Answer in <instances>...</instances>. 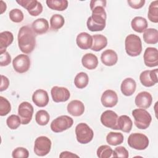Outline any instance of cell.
<instances>
[{
	"instance_id": "1",
	"label": "cell",
	"mask_w": 158,
	"mask_h": 158,
	"mask_svg": "<svg viewBox=\"0 0 158 158\" xmlns=\"http://www.w3.org/2000/svg\"><path fill=\"white\" fill-rule=\"evenodd\" d=\"M36 33L31 27H22L18 33V44L20 51L24 54L31 53L36 46Z\"/></svg>"
},
{
	"instance_id": "2",
	"label": "cell",
	"mask_w": 158,
	"mask_h": 158,
	"mask_svg": "<svg viewBox=\"0 0 158 158\" xmlns=\"http://www.w3.org/2000/svg\"><path fill=\"white\" fill-rule=\"evenodd\" d=\"M92 14L88 17L86 25L91 31H99L103 30L106 25V12L105 7L98 6L93 8Z\"/></svg>"
},
{
	"instance_id": "3",
	"label": "cell",
	"mask_w": 158,
	"mask_h": 158,
	"mask_svg": "<svg viewBox=\"0 0 158 158\" xmlns=\"http://www.w3.org/2000/svg\"><path fill=\"white\" fill-rule=\"evenodd\" d=\"M125 48L127 54L131 57L139 56L142 51V43L139 36L130 34L125 40Z\"/></svg>"
},
{
	"instance_id": "4",
	"label": "cell",
	"mask_w": 158,
	"mask_h": 158,
	"mask_svg": "<svg viewBox=\"0 0 158 158\" xmlns=\"http://www.w3.org/2000/svg\"><path fill=\"white\" fill-rule=\"evenodd\" d=\"M135 126L141 130L148 128L152 121L151 114L144 109H136L132 111Z\"/></svg>"
},
{
	"instance_id": "5",
	"label": "cell",
	"mask_w": 158,
	"mask_h": 158,
	"mask_svg": "<svg viewBox=\"0 0 158 158\" xmlns=\"http://www.w3.org/2000/svg\"><path fill=\"white\" fill-rule=\"evenodd\" d=\"M77 140L79 143H89L93 138L94 133L93 130L85 123H80L75 127Z\"/></svg>"
},
{
	"instance_id": "6",
	"label": "cell",
	"mask_w": 158,
	"mask_h": 158,
	"mask_svg": "<svg viewBox=\"0 0 158 158\" xmlns=\"http://www.w3.org/2000/svg\"><path fill=\"white\" fill-rule=\"evenodd\" d=\"M128 144L133 149L136 150H144L149 146V139L148 136L143 133H134L128 136Z\"/></svg>"
},
{
	"instance_id": "7",
	"label": "cell",
	"mask_w": 158,
	"mask_h": 158,
	"mask_svg": "<svg viewBox=\"0 0 158 158\" xmlns=\"http://www.w3.org/2000/svg\"><path fill=\"white\" fill-rule=\"evenodd\" d=\"M73 123V120L68 115L57 117L51 123V129L54 133L62 132L70 128Z\"/></svg>"
},
{
	"instance_id": "8",
	"label": "cell",
	"mask_w": 158,
	"mask_h": 158,
	"mask_svg": "<svg viewBox=\"0 0 158 158\" xmlns=\"http://www.w3.org/2000/svg\"><path fill=\"white\" fill-rule=\"evenodd\" d=\"M51 139L47 136H39L35 141L34 152L38 156H46L51 151Z\"/></svg>"
},
{
	"instance_id": "9",
	"label": "cell",
	"mask_w": 158,
	"mask_h": 158,
	"mask_svg": "<svg viewBox=\"0 0 158 158\" xmlns=\"http://www.w3.org/2000/svg\"><path fill=\"white\" fill-rule=\"evenodd\" d=\"M33 112V107L30 102L24 101L19 104L18 108V115L20 118L22 124L27 125L31 122Z\"/></svg>"
},
{
	"instance_id": "10",
	"label": "cell",
	"mask_w": 158,
	"mask_h": 158,
	"mask_svg": "<svg viewBox=\"0 0 158 158\" xmlns=\"http://www.w3.org/2000/svg\"><path fill=\"white\" fill-rule=\"evenodd\" d=\"M30 63V59L27 55L19 54L13 59L12 65L17 73H23L29 70Z\"/></svg>"
},
{
	"instance_id": "11",
	"label": "cell",
	"mask_w": 158,
	"mask_h": 158,
	"mask_svg": "<svg viewBox=\"0 0 158 158\" xmlns=\"http://www.w3.org/2000/svg\"><path fill=\"white\" fill-rule=\"evenodd\" d=\"M16 2L26 9L31 16H38L43 11V6L37 0H20Z\"/></svg>"
},
{
	"instance_id": "12",
	"label": "cell",
	"mask_w": 158,
	"mask_h": 158,
	"mask_svg": "<svg viewBox=\"0 0 158 158\" xmlns=\"http://www.w3.org/2000/svg\"><path fill=\"white\" fill-rule=\"evenodd\" d=\"M157 72V69L142 72L139 75V80L141 84L146 87H151L155 85L158 82Z\"/></svg>"
},
{
	"instance_id": "13",
	"label": "cell",
	"mask_w": 158,
	"mask_h": 158,
	"mask_svg": "<svg viewBox=\"0 0 158 158\" xmlns=\"http://www.w3.org/2000/svg\"><path fill=\"white\" fill-rule=\"evenodd\" d=\"M118 115L113 110H107L102 112L101 115V122L102 124L109 128L117 130V123Z\"/></svg>"
},
{
	"instance_id": "14",
	"label": "cell",
	"mask_w": 158,
	"mask_h": 158,
	"mask_svg": "<svg viewBox=\"0 0 158 158\" xmlns=\"http://www.w3.org/2000/svg\"><path fill=\"white\" fill-rule=\"evenodd\" d=\"M51 94L53 101L55 102H65L70 97L69 90L65 87L55 86L51 90Z\"/></svg>"
},
{
	"instance_id": "15",
	"label": "cell",
	"mask_w": 158,
	"mask_h": 158,
	"mask_svg": "<svg viewBox=\"0 0 158 158\" xmlns=\"http://www.w3.org/2000/svg\"><path fill=\"white\" fill-rule=\"evenodd\" d=\"M143 59L144 64L149 67H154L158 65V51L157 48L148 47L146 49Z\"/></svg>"
},
{
	"instance_id": "16",
	"label": "cell",
	"mask_w": 158,
	"mask_h": 158,
	"mask_svg": "<svg viewBox=\"0 0 158 158\" xmlns=\"http://www.w3.org/2000/svg\"><path fill=\"white\" fill-rule=\"evenodd\" d=\"M101 101L104 107H113L118 102L117 94L114 90L107 89L102 93Z\"/></svg>"
},
{
	"instance_id": "17",
	"label": "cell",
	"mask_w": 158,
	"mask_h": 158,
	"mask_svg": "<svg viewBox=\"0 0 158 158\" xmlns=\"http://www.w3.org/2000/svg\"><path fill=\"white\" fill-rule=\"evenodd\" d=\"M152 102V97L151 94L147 91H141L135 97V102L137 107L141 109L149 108Z\"/></svg>"
},
{
	"instance_id": "18",
	"label": "cell",
	"mask_w": 158,
	"mask_h": 158,
	"mask_svg": "<svg viewBox=\"0 0 158 158\" xmlns=\"http://www.w3.org/2000/svg\"><path fill=\"white\" fill-rule=\"evenodd\" d=\"M32 101L38 107H45L49 102V96L47 91L42 89L36 90L33 94Z\"/></svg>"
},
{
	"instance_id": "19",
	"label": "cell",
	"mask_w": 158,
	"mask_h": 158,
	"mask_svg": "<svg viewBox=\"0 0 158 158\" xmlns=\"http://www.w3.org/2000/svg\"><path fill=\"white\" fill-rule=\"evenodd\" d=\"M76 43L80 49H88L91 48L93 45L92 36L86 32H81L77 35Z\"/></svg>"
},
{
	"instance_id": "20",
	"label": "cell",
	"mask_w": 158,
	"mask_h": 158,
	"mask_svg": "<svg viewBox=\"0 0 158 158\" xmlns=\"http://www.w3.org/2000/svg\"><path fill=\"white\" fill-rule=\"evenodd\" d=\"M67 109L71 115L78 117L84 113L85 106L84 104L79 100H72L68 104Z\"/></svg>"
},
{
	"instance_id": "21",
	"label": "cell",
	"mask_w": 158,
	"mask_h": 158,
	"mask_svg": "<svg viewBox=\"0 0 158 158\" xmlns=\"http://www.w3.org/2000/svg\"><path fill=\"white\" fill-rule=\"evenodd\" d=\"M136 83L132 78H127L124 79L120 86V89L122 94L126 96H131L136 91Z\"/></svg>"
},
{
	"instance_id": "22",
	"label": "cell",
	"mask_w": 158,
	"mask_h": 158,
	"mask_svg": "<svg viewBox=\"0 0 158 158\" xmlns=\"http://www.w3.org/2000/svg\"><path fill=\"white\" fill-rule=\"evenodd\" d=\"M102 63L106 66L114 65L118 60V56L112 49H107L103 51L101 56Z\"/></svg>"
},
{
	"instance_id": "23",
	"label": "cell",
	"mask_w": 158,
	"mask_h": 158,
	"mask_svg": "<svg viewBox=\"0 0 158 158\" xmlns=\"http://www.w3.org/2000/svg\"><path fill=\"white\" fill-rule=\"evenodd\" d=\"M31 28L37 35L44 34L49 30L48 21L44 18L38 19L32 23Z\"/></svg>"
},
{
	"instance_id": "24",
	"label": "cell",
	"mask_w": 158,
	"mask_h": 158,
	"mask_svg": "<svg viewBox=\"0 0 158 158\" xmlns=\"http://www.w3.org/2000/svg\"><path fill=\"white\" fill-rule=\"evenodd\" d=\"M133 127V122L130 117L126 115H122L118 117L117 128L125 133H130Z\"/></svg>"
},
{
	"instance_id": "25",
	"label": "cell",
	"mask_w": 158,
	"mask_h": 158,
	"mask_svg": "<svg viewBox=\"0 0 158 158\" xmlns=\"http://www.w3.org/2000/svg\"><path fill=\"white\" fill-rule=\"evenodd\" d=\"M93 45L91 49L94 51H100L105 48L107 45V38L101 34H96L92 36Z\"/></svg>"
},
{
	"instance_id": "26",
	"label": "cell",
	"mask_w": 158,
	"mask_h": 158,
	"mask_svg": "<svg viewBox=\"0 0 158 158\" xmlns=\"http://www.w3.org/2000/svg\"><path fill=\"white\" fill-rule=\"evenodd\" d=\"M14 41L12 33L9 31H4L0 33V53L6 51V48L10 46Z\"/></svg>"
},
{
	"instance_id": "27",
	"label": "cell",
	"mask_w": 158,
	"mask_h": 158,
	"mask_svg": "<svg viewBox=\"0 0 158 158\" xmlns=\"http://www.w3.org/2000/svg\"><path fill=\"white\" fill-rule=\"evenodd\" d=\"M81 63L85 68L88 70H94L98 67V59L94 54L87 53L82 57Z\"/></svg>"
},
{
	"instance_id": "28",
	"label": "cell",
	"mask_w": 158,
	"mask_h": 158,
	"mask_svg": "<svg viewBox=\"0 0 158 158\" xmlns=\"http://www.w3.org/2000/svg\"><path fill=\"white\" fill-rule=\"evenodd\" d=\"M131 27L136 32L143 33L148 28V22L145 18L137 16L132 19L131 22Z\"/></svg>"
},
{
	"instance_id": "29",
	"label": "cell",
	"mask_w": 158,
	"mask_h": 158,
	"mask_svg": "<svg viewBox=\"0 0 158 158\" xmlns=\"http://www.w3.org/2000/svg\"><path fill=\"white\" fill-rule=\"evenodd\" d=\"M145 43L150 44H154L158 42V31L156 28H147L143 35Z\"/></svg>"
},
{
	"instance_id": "30",
	"label": "cell",
	"mask_w": 158,
	"mask_h": 158,
	"mask_svg": "<svg viewBox=\"0 0 158 158\" xmlns=\"http://www.w3.org/2000/svg\"><path fill=\"white\" fill-rule=\"evenodd\" d=\"M46 2L49 9L58 11H63L68 7L67 0H47Z\"/></svg>"
},
{
	"instance_id": "31",
	"label": "cell",
	"mask_w": 158,
	"mask_h": 158,
	"mask_svg": "<svg viewBox=\"0 0 158 158\" xmlns=\"http://www.w3.org/2000/svg\"><path fill=\"white\" fill-rule=\"evenodd\" d=\"M124 139L122 133L119 132H109L106 136L107 143L111 146H117L123 143Z\"/></svg>"
},
{
	"instance_id": "32",
	"label": "cell",
	"mask_w": 158,
	"mask_h": 158,
	"mask_svg": "<svg viewBox=\"0 0 158 158\" xmlns=\"http://www.w3.org/2000/svg\"><path fill=\"white\" fill-rule=\"evenodd\" d=\"M89 82V77L86 73L81 72L77 74L74 78V84L77 88L83 89L85 88Z\"/></svg>"
},
{
	"instance_id": "33",
	"label": "cell",
	"mask_w": 158,
	"mask_h": 158,
	"mask_svg": "<svg viewBox=\"0 0 158 158\" xmlns=\"http://www.w3.org/2000/svg\"><path fill=\"white\" fill-rule=\"evenodd\" d=\"M65 20L62 15L56 14L53 15L50 19V28L51 30L57 31L61 28L64 25Z\"/></svg>"
},
{
	"instance_id": "34",
	"label": "cell",
	"mask_w": 158,
	"mask_h": 158,
	"mask_svg": "<svg viewBox=\"0 0 158 158\" xmlns=\"http://www.w3.org/2000/svg\"><path fill=\"white\" fill-rule=\"evenodd\" d=\"M148 17L153 23L158 22V1L151 2L149 6Z\"/></svg>"
},
{
	"instance_id": "35",
	"label": "cell",
	"mask_w": 158,
	"mask_h": 158,
	"mask_svg": "<svg viewBox=\"0 0 158 158\" xmlns=\"http://www.w3.org/2000/svg\"><path fill=\"white\" fill-rule=\"evenodd\" d=\"M49 119V114L45 110H40L35 114L36 122L40 125H46L48 123Z\"/></svg>"
},
{
	"instance_id": "36",
	"label": "cell",
	"mask_w": 158,
	"mask_h": 158,
	"mask_svg": "<svg viewBox=\"0 0 158 158\" xmlns=\"http://www.w3.org/2000/svg\"><path fill=\"white\" fill-rule=\"evenodd\" d=\"M113 150L108 145L100 146L97 149V156L99 158H109L112 156Z\"/></svg>"
},
{
	"instance_id": "37",
	"label": "cell",
	"mask_w": 158,
	"mask_h": 158,
	"mask_svg": "<svg viewBox=\"0 0 158 158\" xmlns=\"http://www.w3.org/2000/svg\"><path fill=\"white\" fill-rule=\"evenodd\" d=\"M6 123L9 128L11 130H15L20 125L22 122L19 115L12 114L7 117L6 120Z\"/></svg>"
},
{
	"instance_id": "38",
	"label": "cell",
	"mask_w": 158,
	"mask_h": 158,
	"mask_svg": "<svg viewBox=\"0 0 158 158\" xmlns=\"http://www.w3.org/2000/svg\"><path fill=\"white\" fill-rule=\"evenodd\" d=\"M11 110V105L9 101L3 96H0V115L5 116Z\"/></svg>"
},
{
	"instance_id": "39",
	"label": "cell",
	"mask_w": 158,
	"mask_h": 158,
	"mask_svg": "<svg viewBox=\"0 0 158 158\" xmlns=\"http://www.w3.org/2000/svg\"><path fill=\"white\" fill-rule=\"evenodd\" d=\"M9 19L15 23L21 22L24 18L23 14L19 9H13L9 12Z\"/></svg>"
},
{
	"instance_id": "40",
	"label": "cell",
	"mask_w": 158,
	"mask_h": 158,
	"mask_svg": "<svg viewBox=\"0 0 158 158\" xmlns=\"http://www.w3.org/2000/svg\"><path fill=\"white\" fill-rule=\"evenodd\" d=\"M12 156L14 158H28L29 157V152L25 148L18 147L12 151Z\"/></svg>"
},
{
	"instance_id": "41",
	"label": "cell",
	"mask_w": 158,
	"mask_h": 158,
	"mask_svg": "<svg viewBox=\"0 0 158 158\" xmlns=\"http://www.w3.org/2000/svg\"><path fill=\"white\" fill-rule=\"evenodd\" d=\"M112 156L114 157H123L128 158L129 156L128 151L123 146H118L115 148L112 152Z\"/></svg>"
},
{
	"instance_id": "42",
	"label": "cell",
	"mask_w": 158,
	"mask_h": 158,
	"mask_svg": "<svg viewBox=\"0 0 158 158\" xmlns=\"http://www.w3.org/2000/svg\"><path fill=\"white\" fill-rule=\"evenodd\" d=\"M11 62V56L7 51L0 54V65L1 67L7 66Z\"/></svg>"
},
{
	"instance_id": "43",
	"label": "cell",
	"mask_w": 158,
	"mask_h": 158,
	"mask_svg": "<svg viewBox=\"0 0 158 158\" xmlns=\"http://www.w3.org/2000/svg\"><path fill=\"white\" fill-rule=\"evenodd\" d=\"M128 4L129 6L135 9H138L143 7L145 4L144 0H128Z\"/></svg>"
},
{
	"instance_id": "44",
	"label": "cell",
	"mask_w": 158,
	"mask_h": 158,
	"mask_svg": "<svg viewBox=\"0 0 158 158\" xmlns=\"http://www.w3.org/2000/svg\"><path fill=\"white\" fill-rule=\"evenodd\" d=\"M1 86H0V91H3L7 89L9 86V80L6 76L1 75Z\"/></svg>"
},
{
	"instance_id": "45",
	"label": "cell",
	"mask_w": 158,
	"mask_h": 158,
	"mask_svg": "<svg viewBox=\"0 0 158 158\" xmlns=\"http://www.w3.org/2000/svg\"><path fill=\"white\" fill-rule=\"evenodd\" d=\"M102 6L106 7V1L105 0H91L90 1V9L92 10L95 7Z\"/></svg>"
},
{
	"instance_id": "46",
	"label": "cell",
	"mask_w": 158,
	"mask_h": 158,
	"mask_svg": "<svg viewBox=\"0 0 158 158\" xmlns=\"http://www.w3.org/2000/svg\"><path fill=\"white\" fill-rule=\"evenodd\" d=\"M60 157H78L79 156L78 155H76L75 154H73L71 152H69V151H63L60 153V154L59 155Z\"/></svg>"
},
{
	"instance_id": "47",
	"label": "cell",
	"mask_w": 158,
	"mask_h": 158,
	"mask_svg": "<svg viewBox=\"0 0 158 158\" xmlns=\"http://www.w3.org/2000/svg\"><path fill=\"white\" fill-rule=\"evenodd\" d=\"M0 2H1V14H2L6 10L7 6H6V4L3 1H1Z\"/></svg>"
}]
</instances>
